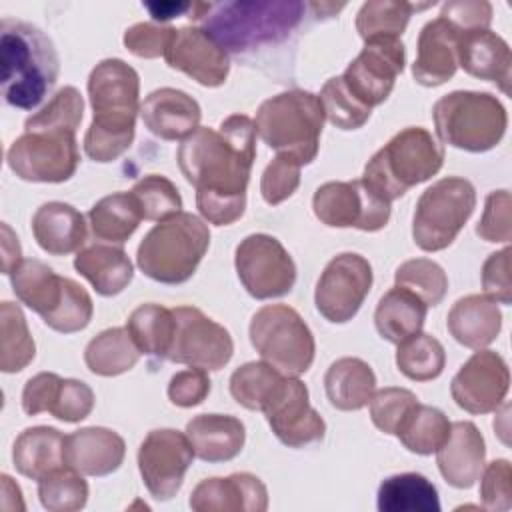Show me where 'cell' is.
Listing matches in <instances>:
<instances>
[{
	"instance_id": "cell-1",
	"label": "cell",
	"mask_w": 512,
	"mask_h": 512,
	"mask_svg": "<svg viewBox=\"0 0 512 512\" xmlns=\"http://www.w3.org/2000/svg\"><path fill=\"white\" fill-rule=\"evenodd\" d=\"M254 158L256 124L246 114L226 116L218 130L198 126L182 140L176 160L206 222L228 226L244 214Z\"/></svg>"
},
{
	"instance_id": "cell-2",
	"label": "cell",
	"mask_w": 512,
	"mask_h": 512,
	"mask_svg": "<svg viewBox=\"0 0 512 512\" xmlns=\"http://www.w3.org/2000/svg\"><path fill=\"white\" fill-rule=\"evenodd\" d=\"M92 122L84 134V152L94 162L120 158L134 140L140 112L138 72L120 58L100 60L88 76Z\"/></svg>"
},
{
	"instance_id": "cell-3",
	"label": "cell",
	"mask_w": 512,
	"mask_h": 512,
	"mask_svg": "<svg viewBox=\"0 0 512 512\" xmlns=\"http://www.w3.org/2000/svg\"><path fill=\"white\" fill-rule=\"evenodd\" d=\"M2 96L22 110L36 108L54 88L60 72L52 40L34 24L2 18L0 22Z\"/></svg>"
},
{
	"instance_id": "cell-4",
	"label": "cell",
	"mask_w": 512,
	"mask_h": 512,
	"mask_svg": "<svg viewBox=\"0 0 512 512\" xmlns=\"http://www.w3.org/2000/svg\"><path fill=\"white\" fill-rule=\"evenodd\" d=\"M306 6L294 0L206 4L198 22L226 50L244 54L284 40L302 20Z\"/></svg>"
},
{
	"instance_id": "cell-5",
	"label": "cell",
	"mask_w": 512,
	"mask_h": 512,
	"mask_svg": "<svg viewBox=\"0 0 512 512\" xmlns=\"http://www.w3.org/2000/svg\"><path fill=\"white\" fill-rule=\"evenodd\" d=\"M10 282L16 298L56 332H80L92 320L94 304L86 288L72 278L58 276L42 260H22L10 274Z\"/></svg>"
},
{
	"instance_id": "cell-6",
	"label": "cell",
	"mask_w": 512,
	"mask_h": 512,
	"mask_svg": "<svg viewBox=\"0 0 512 512\" xmlns=\"http://www.w3.org/2000/svg\"><path fill=\"white\" fill-rule=\"evenodd\" d=\"M442 164V144L426 128L408 126L368 160L362 180L380 198L392 202L412 186L430 180Z\"/></svg>"
},
{
	"instance_id": "cell-7",
	"label": "cell",
	"mask_w": 512,
	"mask_h": 512,
	"mask_svg": "<svg viewBox=\"0 0 512 512\" xmlns=\"http://www.w3.org/2000/svg\"><path fill=\"white\" fill-rule=\"evenodd\" d=\"M210 246V230L192 212H178L152 226L136 250L138 268L162 284H182Z\"/></svg>"
},
{
	"instance_id": "cell-8",
	"label": "cell",
	"mask_w": 512,
	"mask_h": 512,
	"mask_svg": "<svg viewBox=\"0 0 512 512\" xmlns=\"http://www.w3.org/2000/svg\"><path fill=\"white\" fill-rule=\"evenodd\" d=\"M320 98L308 90H286L266 98L256 112V134L278 154L294 156L302 166L310 164L320 146L324 126Z\"/></svg>"
},
{
	"instance_id": "cell-9",
	"label": "cell",
	"mask_w": 512,
	"mask_h": 512,
	"mask_svg": "<svg viewBox=\"0 0 512 512\" xmlns=\"http://www.w3.org/2000/svg\"><path fill=\"white\" fill-rule=\"evenodd\" d=\"M438 138L466 152H486L494 148L508 126L502 102L490 92L454 90L432 106Z\"/></svg>"
},
{
	"instance_id": "cell-10",
	"label": "cell",
	"mask_w": 512,
	"mask_h": 512,
	"mask_svg": "<svg viewBox=\"0 0 512 512\" xmlns=\"http://www.w3.org/2000/svg\"><path fill=\"white\" fill-rule=\"evenodd\" d=\"M476 208L474 184L462 176H446L428 186L414 210L412 238L424 252L448 248Z\"/></svg>"
},
{
	"instance_id": "cell-11",
	"label": "cell",
	"mask_w": 512,
	"mask_h": 512,
	"mask_svg": "<svg viewBox=\"0 0 512 512\" xmlns=\"http://www.w3.org/2000/svg\"><path fill=\"white\" fill-rule=\"evenodd\" d=\"M248 332L262 360L284 376H300L314 362L316 342L312 330L286 304H268L256 310Z\"/></svg>"
},
{
	"instance_id": "cell-12",
	"label": "cell",
	"mask_w": 512,
	"mask_h": 512,
	"mask_svg": "<svg viewBox=\"0 0 512 512\" xmlns=\"http://www.w3.org/2000/svg\"><path fill=\"white\" fill-rule=\"evenodd\" d=\"M6 162L26 182H66L80 162L76 132L58 128L24 130L10 144Z\"/></svg>"
},
{
	"instance_id": "cell-13",
	"label": "cell",
	"mask_w": 512,
	"mask_h": 512,
	"mask_svg": "<svg viewBox=\"0 0 512 512\" xmlns=\"http://www.w3.org/2000/svg\"><path fill=\"white\" fill-rule=\"evenodd\" d=\"M236 274L246 292L256 300L280 298L296 282V264L282 242L270 234H250L234 254Z\"/></svg>"
},
{
	"instance_id": "cell-14",
	"label": "cell",
	"mask_w": 512,
	"mask_h": 512,
	"mask_svg": "<svg viewBox=\"0 0 512 512\" xmlns=\"http://www.w3.org/2000/svg\"><path fill=\"white\" fill-rule=\"evenodd\" d=\"M316 218L332 228H358L376 232L390 220V202L372 192L362 178L326 182L312 198Z\"/></svg>"
},
{
	"instance_id": "cell-15",
	"label": "cell",
	"mask_w": 512,
	"mask_h": 512,
	"mask_svg": "<svg viewBox=\"0 0 512 512\" xmlns=\"http://www.w3.org/2000/svg\"><path fill=\"white\" fill-rule=\"evenodd\" d=\"M166 360L204 370L224 368L234 352L230 332L196 306H178Z\"/></svg>"
},
{
	"instance_id": "cell-16",
	"label": "cell",
	"mask_w": 512,
	"mask_h": 512,
	"mask_svg": "<svg viewBox=\"0 0 512 512\" xmlns=\"http://www.w3.org/2000/svg\"><path fill=\"white\" fill-rule=\"evenodd\" d=\"M370 288V262L356 252H342L322 270L316 282L314 302L328 322L344 324L356 316Z\"/></svg>"
},
{
	"instance_id": "cell-17",
	"label": "cell",
	"mask_w": 512,
	"mask_h": 512,
	"mask_svg": "<svg viewBox=\"0 0 512 512\" xmlns=\"http://www.w3.org/2000/svg\"><path fill=\"white\" fill-rule=\"evenodd\" d=\"M406 64V48L400 38H372L346 66L342 80L350 94L368 108L382 104Z\"/></svg>"
},
{
	"instance_id": "cell-18",
	"label": "cell",
	"mask_w": 512,
	"mask_h": 512,
	"mask_svg": "<svg viewBox=\"0 0 512 512\" xmlns=\"http://www.w3.org/2000/svg\"><path fill=\"white\" fill-rule=\"evenodd\" d=\"M194 456L186 434L174 428L150 430L138 448V470L148 492L156 500H170L180 490Z\"/></svg>"
},
{
	"instance_id": "cell-19",
	"label": "cell",
	"mask_w": 512,
	"mask_h": 512,
	"mask_svg": "<svg viewBox=\"0 0 512 512\" xmlns=\"http://www.w3.org/2000/svg\"><path fill=\"white\" fill-rule=\"evenodd\" d=\"M262 412L274 436L290 448H304L324 438L326 424L310 406L308 388L298 376H282Z\"/></svg>"
},
{
	"instance_id": "cell-20",
	"label": "cell",
	"mask_w": 512,
	"mask_h": 512,
	"mask_svg": "<svg viewBox=\"0 0 512 512\" xmlns=\"http://www.w3.org/2000/svg\"><path fill=\"white\" fill-rule=\"evenodd\" d=\"M510 388V370L506 360L480 348L456 372L450 384L454 402L470 414H488L498 410Z\"/></svg>"
},
{
	"instance_id": "cell-21",
	"label": "cell",
	"mask_w": 512,
	"mask_h": 512,
	"mask_svg": "<svg viewBox=\"0 0 512 512\" xmlns=\"http://www.w3.org/2000/svg\"><path fill=\"white\" fill-rule=\"evenodd\" d=\"M164 60L170 68L208 88L222 86L230 72L228 52L202 26L176 28L164 50Z\"/></svg>"
},
{
	"instance_id": "cell-22",
	"label": "cell",
	"mask_w": 512,
	"mask_h": 512,
	"mask_svg": "<svg viewBox=\"0 0 512 512\" xmlns=\"http://www.w3.org/2000/svg\"><path fill=\"white\" fill-rule=\"evenodd\" d=\"M94 408L92 388L76 378H60L54 372H38L22 390V410L28 416L50 412L62 422H80Z\"/></svg>"
},
{
	"instance_id": "cell-23",
	"label": "cell",
	"mask_w": 512,
	"mask_h": 512,
	"mask_svg": "<svg viewBox=\"0 0 512 512\" xmlns=\"http://www.w3.org/2000/svg\"><path fill=\"white\" fill-rule=\"evenodd\" d=\"M196 512H264L268 490L250 472H236L226 478H206L196 484L188 500Z\"/></svg>"
},
{
	"instance_id": "cell-24",
	"label": "cell",
	"mask_w": 512,
	"mask_h": 512,
	"mask_svg": "<svg viewBox=\"0 0 512 512\" xmlns=\"http://www.w3.org/2000/svg\"><path fill=\"white\" fill-rule=\"evenodd\" d=\"M458 66L474 78L494 82L504 94H510L512 54L508 42L490 28L460 30Z\"/></svg>"
},
{
	"instance_id": "cell-25",
	"label": "cell",
	"mask_w": 512,
	"mask_h": 512,
	"mask_svg": "<svg viewBox=\"0 0 512 512\" xmlns=\"http://www.w3.org/2000/svg\"><path fill=\"white\" fill-rule=\"evenodd\" d=\"M486 444L474 422L458 420L450 424L448 438L436 450L442 478L454 488H472L484 470Z\"/></svg>"
},
{
	"instance_id": "cell-26",
	"label": "cell",
	"mask_w": 512,
	"mask_h": 512,
	"mask_svg": "<svg viewBox=\"0 0 512 512\" xmlns=\"http://www.w3.org/2000/svg\"><path fill=\"white\" fill-rule=\"evenodd\" d=\"M460 28L438 16L426 22L418 34V52L412 64V76L422 86H440L450 80L458 68Z\"/></svg>"
},
{
	"instance_id": "cell-27",
	"label": "cell",
	"mask_w": 512,
	"mask_h": 512,
	"mask_svg": "<svg viewBox=\"0 0 512 512\" xmlns=\"http://www.w3.org/2000/svg\"><path fill=\"white\" fill-rule=\"evenodd\" d=\"M144 126L162 140H184L200 124V104L178 88L152 90L140 104Z\"/></svg>"
},
{
	"instance_id": "cell-28",
	"label": "cell",
	"mask_w": 512,
	"mask_h": 512,
	"mask_svg": "<svg viewBox=\"0 0 512 512\" xmlns=\"http://www.w3.org/2000/svg\"><path fill=\"white\" fill-rule=\"evenodd\" d=\"M124 438L102 426L80 428L66 436L64 460L82 476H108L124 462Z\"/></svg>"
},
{
	"instance_id": "cell-29",
	"label": "cell",
	"mask_w": 512,
	"mask_h": 512,
	"mask_svg": "<svg viewBox=\"0 0 512 512\" xmlns=\"http://www.w3.org/2000/svg\"><path fill=\"white\" fill-rule=\"evenodd\" d=\"M452 338L472 350L486 348L496 340L502 328L498 302L486 294H470L456 300L446 318Z\"/></svg>"
},
{
	"instance_id": "cell-30",
	"label": "cell",
	"mask_w": 512,
	"mask_h": 512,
	"mask_svg": "<svg viewBox=\"0 0 512 512\" xmlns=\"http://www.w3.org/2000/svg\"><path fill=\"white\" fill-rule=\"evenodd\" d=\"M32 234L44 252L66 256L86 242V222L72 204L52 200L34 212Z\"/></svg>"
},
{
	"instance_id": "cell-31",
	"label": "cell",
	"mask_w": 512,
	"mask_h": 512,
	"mask_svg": "<svg viewBox=\"0 0 512 512\" xmlns=\"http://www.w3.org/2000/svg\"><path fill=\"white\" fill-rule=\"evenodd\" d=\"M186 436L200 460L228 462L244 448L246 428L230 414H198L186 424Z\"/></svg>"
},
{
	"instance_id": "cell-32",
	"label": "cell",
	"mask_w": 512,
	"mask_h": 512,
	"mask_svg": "<svg viewBox=\"0 0 512 512\" xmlns=\"http://www.w3.org/2000/svg\"><path fill=\"white\" fill-rule=\"evenodd\" d=\"M66 436L52 426H32L18 434L12 446V460L16 470L30 478L40 480L46 474L66 466L64 460Z\"/></svg>"
},
{
	"instance_id": "cell-33",
	"label": "cell",
	"mask_w": 512,
	"mask_h": 512,
	"mask_svg": "<svg viewBox=\"0 0 512 512\" xmlns=\"http://www.w3.org/2000/svg\"><path fill=\"white\" fill-rule=\"evenodd\" d=\"M74 268L100 296L120 294L134 278V266L120 246L92 244L74 256Z\"/></svg>"
},
{
	"instance_id": "cell-34",
	"label": "cell",
	"mask_w": 512,
	"mask_h": 512,
	"mask_svg": "<svg viewBox=\"0 0 512 512\" xmlns=\"http://www.w3.org/2000/svg\"><path fill=\"white\" fill-rule=\"evenodd\" d=\"M324 388L330 404L352 412L364 408L376 388V376L368 362L354 356L338 358L324 374Z\"/></svg>"
},
{
	"instance_id": "cell-35",
	"label": "cell",
	"mask_w": 512,
	"mask_h": 512,
	"mask_svg": "<svg viewBox=\"0 0 512 512\" xmlns=\"http://www.w3.org/2000/svg\"><path fill=\"white\" fill-rule=\"evenodd\" d=\"M428 306L410 290L394 286L382 294L374 312V324L378 334L392 342L400 344L402 340L418 334L424 326Z\"/></svg>"
},
{
	"instance_id": "cell-36",
	"label": "cell",
	"mask_w": 512,
	"mask_h": 512,
	"mask_svg": "<svg viewBox=\"0 0 512 512\" xmlns=\"http://www.w3.org/2000/svg\"><path fill=\"white\" fill-rule=\"evenodd\" d=\"M94 238L124 244L138 228L142 210L132 192H114L100 198L88 212Z\"/></svg>"
},
{
	"instance_id": "cell-37",
	"label": "cell",
	"mask_w": 512,
	"mask_h": 512,
	"mask_svg": "<svg viewBox=\"0 0 512 512\" xmlns=\"http://www.w3.org/2000/svg\"><path fill=\"white\" fill-rule=\"evenodd\" d=\"M380 512H440L436 486L418 472L388 476L378 486Z\"/></svg>"
},
{
	"instance_id": "cell-38",
	"label": "cell",
	"mask_w": 512,
	"mask_h": 512,
	"mask_svg": "<svg viewBox=\"0 0 512 512\" xmlns=\"http://www.w3.org/2000/svg\"><path fill=\"white\" fill-rule=\"evenodd\" d=\"M140 354L128 328L114 326L102 330L86 344L84 362L92 374L118 376L134 368Z\"/></svg>"
},
{
	"instance_id": "cell-39",
	"label": "cell",
	"mask_w": 512,
	"mask_h": 512,
	"mask_svg": "<svg viewBox=\"0 0 512 512\" xmlns=\"http://www.w3.org/2000/svg\"><path fill=\"white\" fill-rule=\"evenodd\" d=\"M450 420L440 408L416 402L398 424L394 436L404 444L406 450L428 456L436 452L450 432Z\"/></svg>"
},
{
	"instance_id": "cell-40",
	"label": "cell",
	"mask_w": 512,
	"mask_h": 512,
	"mask_svg": "<svg viewBox=\"0 0 512 512\" xmlns=\"http://www.w3.org/2000/svg\"><path fill=\"white\" fill-rule=\"evenodd\" d=\"M36 354L22 308L4 300L0 304V370L6 374L24 370Z\"/></svg>"
},
{
	"instance_id": "cell-41",
	"label": "cell",
	"mask_w": 512,
	"mask_h": 512,
	"mask_svg": "<svg viewBox=\"0 0 512 512\" xmlns=\"http://www.w3.org/2000/svg\"><path fill=\"white\" fill-rule=\"evenodd\" d=\"M428 6H434V2L412 4L400 0H368L356 14V30L364 42L372 38H400L412 12Z\"/></svg>"
},
{
	"instance_id": "cell-42",
	"label": "cell",
	"mask_w": 512,
	"mask_h": 512,
	"mask_svg": "<svg viewBox=\"0 0 512 512\" xmlns=\"http://www.w3.org/2000/svg\"><path fill=\"white\" fill-rule=\"evenodd\" d=\"M126 328L142 354L166 358L174 334L172 310L154 302L140 304L128 316Z\"/></svg>"
},
{
	"instance_id": "cell-43",
	"label": "cell",
	"mask_w": 512,
	"mask_h": 512,
	"mask_svg": "<svg viewBox=\"0 0 512 512\" xmlns=\"http://www.w3.org/2000/svg\"><path fill=\"white\" fill-rule=\"evenodd\" d=\"M446 364V352L440 340L432 334L418 332L398 344L396 366L398 370L416 382H428L442 374Z\"/></svg>"
},
{
	"instance_id": "cell-44",
	"label": "cell",
	"mask_w": 512,
	"mask_h": 512,
	"mask_svg": "<svg viewBox=\"0 0 512 512\" xmlns=\"http://www.w3.org/2000/svg\"><path fill=\"white\" fill-rule=\"evenodd\" d=\"M282 376L284 374L268 362H246L232 372L230 394L240 406L262 412Z\"/></svg>"
},
{
	"instance_id": "cell-45",
	"label": "cell",
	"mask_w": 512,
	"mask_h": 512,
	"mask_svg": "<svg viewBox=\"0 0 512 512\" xmlns=\"http://www.w3.org/2000/svg\"><path fill=\"white\" fill-rule=\"evenodd\" d=\"M40 504L50 512H74L88 502V482L70 466H62L38 480Z\"/></svg>"
},
{
	"instance_id": "cell-46",
	"label": "cell",
	"mask_w": 512,
	"mask_h": 512,
	"mask_svg": "<svg viewBox=\"0 0 512 512\" xmlns=\"http://www.w3.org/2000/svg\"><path fill=\"white\" fill-rule=\"evenodd\" d=\"M396 286L414 292L426 306H438L448 290L444 268L430 258H412L402 262L394 272Z\"/></svg>"
},
{
	"instance_id": "cell-47",
	"label": "cell",
	"mask_w": 512,
	"mask_h": 512,
	"mask_svg": "<svg viewBox=\"0 0 512 512\" xmlns=\"http://www.w3.org/2000/svg\"><path fill=\"white\" fill-rule=\"evenodd\" d=\"M318 98L322 102L324 116L340 130L362 128L372 114V108L364 106L350 94L342 76L326 80Z\"/></svg>"
},
{
	"instance_id": "cell-48",
	"label": "cell",
	"mask_w": 512,
	"mask_h": 512,
	"mask_svg": "<svg viewBox=\"0 0 512 512\" xmlns=\"http://www.w3.org/2000/svg\"><path fill=\"white\" fill-rule=\"evenodd\" d=\"M130 192L136 196L144 220L160 222L182 212V196L166 176L148 174L140 178Z\"/></svg>"
},
{
	"instance_id": "cell-49",
	"label": "cell",
	"mask_w": 512,
	"mask_h": 512,
	"mask_svg": "<svg viewBox=\"0 0 512 512\" xmlns=\"http://www.w3.org/2000/svg\"><path fill=\"white\" fill-rule=\"evenodd\" d=\"M84 116V98L74 86L60 88L48 104L36 114L28 116L24 122V130L36 128H58L76 132Z\"/></svg>"
},
{
	"instance_id": "cell-50",
	"label": "cell",
	"mask_w": 512,
	"mask_h": 512,
	"mask_svg": "<svg viewBox=\"0 0 512 512\" xmlns=\"http://www.w3.org/2000/svg\"><path fill=\"white\" fill-rule=\"evenodd\" d=\"M302 164L290 154H276L262 172L260 194L264 202L276 206L290 198L300 184Z\"/></svg>"
},
{
	"instance_id": "cell-51",
	"label": "cell",
	"mask_w": 512,
	"mask_h": 512,
	"mask_svg": "<svg viewBox=\"0 0 512 512\" xmlns=\"http://www.w3.org/2000/svg\"><path fill=\"white\" fill-rule=\"evenodd\" d=\"M418 402L416 394L408 388L386 386L372 394L370 398V418L378 430L384 434H394L408 410Z\"/></svg>"
},
{
	"instance_id": "cell-52",
	"label": "cell",
	"mask_w": 512,
	"mask_h": 512,
	"mask_svg": "<svg viewBox=\"0 0 512 512\" xmlns=\"http://www.w3.org/2000/svg\"><path fill=\"white\" fill-rule=\"evenodd\" d=\"M510 192L494 190L486 196L482 218L478 220L476 234L486 242H510L512 224H510Z\"/></svg>"
},
{
	"instance_id": "cell-53",
	"label": "cell",
	"mask_w": 512,
	"mask_h": 512,
	"mask_svg": "<svg viewBox=\"0 0 512 512\" xmlns=\"http://www.w3.org/2000/svg\"><path fill=\"white\" fill-rule=\"evenodd\" d=\"M480 498L486 510H508L512 506V466L498 458L480 474Z\"/></svg>"
},
{
	"instance_id": "cell-54",
	"label": "cell",
	"mask_w": 512,
	"mask_h": 512,
	"mask_svg": "<svg viewBox=\"0 0 512 512\" xmlns=\"http://www.w3.org/2000/svg\"><path fill=\"white\" fill-rule=\"evenodd\" d=\"M174 26L156 22H138L124 32V46L138 58H158L174 34Z\"/></svg>"
},
{
	"instance_id": "cell-55",
	"label": "cell",
	"mask_w": 512,
	"mask_h": 512,
	"mask_svg": "<svg viewBox=\"0 0 512 512\" xmlns=\"http://www.w3.org/2000/svg\"><path fill=\"white\" fill-rule=\"evenodd\" d=\"M210 378L204 368L190 366L186 370L176 372L168 382V398L174 406L192 408L204 402L210 394Z\"/></svg>"
},
{
	"instance_id": "cell-56",
	"label": "cell",
	"mask_w": 512,
	"mask_h": 512,
	"mask_svg": "<svg viewBox=\"0 0 512 512\" xmlns=\"http://www.w3.org/2000/svg\"><path fill=\"white\" fill-rule=\"evenodd\" d=\"M510 246L492 252L482 264V288L486 296L498 304L512 302V280H510Z\"/></svg>"
},
{
	"instance_id": "cell-57",
	"label": "cell",
	"mask_w": 512,
	"mask_h": 512,
	"mask_svg": "<svg viewBox=\"0 0 512 512\" xmlns=\"http://www.w3.org/2000/svg\"><path fill=\"white\" fill-rule=\"evenodd\" d=\"M440 16L460 30L488 28L492 22V4L486 0H454L442 6Z\"/></svg>"
},
{
	"instance_id": "cell-58",
	"label": "cell",
	"mask_w": 512,
	"mask_h": 512,
	"mask_svg": "<svg viewBox=\"0 0 512 512\" xmlns=\"http://www.w3.org/2000/svg\"><path fill=\"white\" fill-rule=\"evenodd\" d=\"M20 262H22V250H20L18 238L12 232V228L4 222L2 224V272L12 274Z\"/></svg>"
},
{
	"instance_id": "cell-59",
	"label": "cell",
	"mask_w": 512,
	"mask_h": 512,
	"mask_svg": "<svg viewBox=\"0 0 512 512\" xmlns=\"http://www.w3.org/2000/svg\"><path fill=\"white\" fill-rule=\"evenodd\" d=\"M194 2H148L146 8L152 14V18L164 22L176 16H182L186 10L192 12Z\"/></svg>"
},
{
	"instance_id": "cell-60",
	"label": "cell",
	"mask_w": 512,
	"mask_h": 512,
	"mask_svg": "<svg viewBox=\"0 0 512 512\" xmlns=\"http://www.w3.org/2000/svg\"><path fill=\"white\" fill-rule=\"evenodd\" d=\"M2 508H6L8 500H14L18 510H24V502H22V492L18 488V484L12 482V478L8 474H2Z\"/></svg>"
}]
</instances>
